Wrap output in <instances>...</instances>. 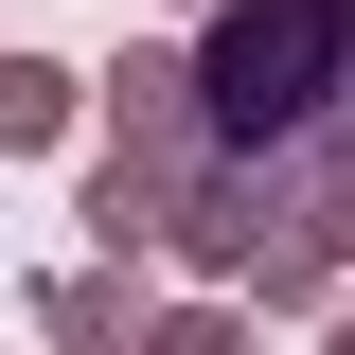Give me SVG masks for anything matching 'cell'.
Returning <instances> with one entry per match:
<instances>
[{"instance_id": "obj_1", "label": "cell", "mask_w": 355, "mask_h": 355, "mask_svg": "<svg viewBox=\"0 0 355 355\" xmlns=\"http://www.w3.org/2000/svg\"><path fill=\"white\" fill-rule=\"evenodd\" d=\"M53 107H71V89H53V71H18V53H0V142H53Z\"/></svg>"}]
</instances>
